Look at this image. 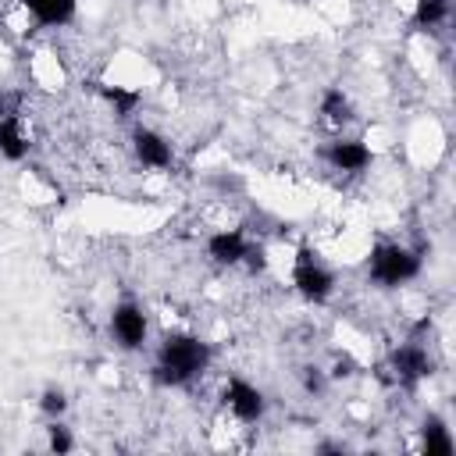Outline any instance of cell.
<instances>
[{"mask_svg": "<svg viewBox=\"0 0 456 456\" xmlns=\"http://www.w3.org/2000/svg\"><path fill=\"white\" fill-rule=\"evenodd\" d=\"M50 449H53V452H68V449H71V435H68V428H61V424L50 428Z\"/></svg>", "mask_w": 456, "mask_h": 456, "instance_id": "obj_17", "label": "cell"}, {"mask_svg": "<svg viewBox=\"0 0 456 456\" xmlns=\"http://www.w3.org/2000/svg\"><path fill=\"white\" fill-rule=\"evenodd\" d=\"M39 406H43L50 417H57V413H64L68 399H64V392H57V388H46V392H43V399H39Z\"/></svg>", "mask_w": 456, "mask_h": 456, "instance_id": "obj_16", "label": "cell"}, {"mask_svg": "<svg viewBox=\"0 0 456 456\" xmlns=\"http://www.w3.org/2000/svg\"><path fill=\"white\" fill-rule=\"evenodd\" d=\"M110 328L125 349H139L146 342V314L135 303H121L110 317Z\"/></svg>", "mask_w": 456, "mask_h": 456, "instance_id": "obj_4", "label": "cell"}, {"mask_svg": "<svg viewBox=\"0 0 456 456\" xmlns=\"http://www.w3.org/2000/svg\"><path fill=\"white\" fill-rule=\"evenodd\" d=\"M103 96H107V103H110L121 118L132 114L135 103H139V93H135V89H121V86H103Z\"/></svg>", "mask_w": 456, "mask_h": 456, "instance_id": "obj_15", "label": "cell"}, {"mask_svg": "<svg viewBox=\"0 0 456 456\" xmlns=\"http://www.w3.org/2000/svg\"><path fill=\"white\" fill-rule=\"evenodd\" d=\"M207 249H210V256H214L217 264H239V260L246 256L249 242L242 239V232H217V235H210Z\"/></svg>", "mask_w": 456, "mask_h": 456, "instance_id": "obj_9", "label": "cell"}, {"mask_svg": "<svg viewBox=\"0 0 456 456\" xmlns=\"http://www.w3.org/2000/svg\"><path fill=\"white\" fill-rule=\"evenodd\" d=\"M321 114H324L331 125L349 121V100L342 96V89H328V93L321 96Z\"/></svg>", "mask_w": 456, "mask_h": 456, "instance_id": "obj_13", "label": "cell"}, {"mask_svg": "<svg viewBox=\"0 0 456 456\" xmlns=\"http://www.w3.org/2000/svg\"><path fill=\"white\" fill-rule=\"evenodd\" d=\"M392 370H395V378H399L403 385H413L417 378L431 374V360H428L424 349H417V346H403V349L392 353Z\"/></svg>", "mask_w": 456, "mask_h": 456, "instance_id": "obj_6", "label": "cell"}, {"mask_svg": "<svg viewBox=\"0 0 456 456\" xmlns=\"http://www.w3.org/2000/svg\"><path fill=\"white\" fill-rule=\"evenodd\" d=\"M0 153H4L7 160H21V157L28 153V142H25L21 125H18V118H14V114L0 118Z\"/></svg>", "mask_w": 456, "mask_h": 456, "instance_id": "obj_11", "label": "cell"}, {"mask_svg": "<svg viewBox=\"0 0 456 456\" xmlns=\"http://www.w3.org/2000/svg\"><path fill=\"white\" fill-rule=\"evenodd\" d=\"M424 452L428 456H449L452 452V438L442 428V420H435V417L424 424Z\"/></svg>", "mask_w": 456, "mask_h": 456, "instance_id": "obj_12", "label": "cell"}, {"mask_svg": "<svg viewBox=\"0 0 456 456\" xmlns=\"http://www.w3.org/2000/svg\"><path fill=\"white\" fill-rule=\"evenodd\" d=\"M303 385H306V392H314V395H317V392L324 388V374H321V370H314V367H306V374H303Z\"/></svg>", "mask_w": 456, "mask_h": 456, "instance_id": "obj_18", "label": "cell"}, {"mask_svg": "<svg viewBox=\"0 0 456 456\" xmlns=\"http://www.w3.org/2000/svg\"><path fill=\"white\" fill-rule=\"evenodd\" d=\"M420 271V256L403 246H378L370 253V278L381 285H403Z\"/></svg>", "mask_w": 456, "mask_h": 456, "instance_id": "obj_2", "label": "cell"}, {"mask_svg": "<svg viewBox=\"0 0 456 456\" xmlns=\"http://www.w3.org/2000/svg\"><path fill=\"white\" fill-rule=\"evenodd\" d=\"M32 14H36V21H43V25H64L71 14H75V0H21Z\"/></svg>", "mask_w": 456, "mask_h": 456, "instance_id": "obj_10", "label": "cell"}, {"mask_svg": "<svg viewBox=\"0 0 456 456\" xmlns=\"http://www.w3.org/2000/svg\"><path fill=\"white\" fill-rule=\"evenodd\" d=\"M292 278H296V289L310 299V303H324L328 296H331V285H335V278L306 253V249H299V256H296V271H292Z\"/></svg>", "mask_w": 456, "mask_h": 456, "instance_id": "obj_3", "label": "cell"}, {"mask_svg": "<svg viewBox=\"0 0 456 456\" xmlns=\"http://www.w3.org/2000/svg\"><path fill=\"white\" fill-rule=\"evenodd\" d=\"M210 363L207 342L192 335H167L160 342V360H157V381L160 385H185Z\"/></svg>", "mask_w": 456, "mask_h": 456, "instance_id": "obj_1", "label": "cell"}, {"mask_svg": "<svg viewBox=\"0 0 456 456\" xmlns=\"http://www.w3.org/2000/svg\"><path fill=\"white\" fill-rule=\"evenodd\" d=\"M7 114H11V110H7V100L0 96V118H7Z\"/></svg>", "mask_w": 456, "mask_h": 456, "instance_id": "obj_19", "label": "cell"}, {"mask_svg": "<svg viewBox=\"0 0 456 456\" xmlns=\"http://www.w3.org/2000/svg\"><path fill=\"white\" fill-rule=\"evenodd\" d=\"M328 160L338 167V171H363L370 164V150L356 139H342V142H331L328 150Z\"/></svg>", "mask_w": 456, "mask_h": 456, "instance_id": "obj_8", "label": "cell"}, {"mask_svg": "<svg viewBox=\"0 0 456 456\" xmlns=\"http://www.w3.org/2000/svg\"><path fill=\"white\" fill-rule=\"evenodd\" d=\"M445 14H449V0H417V25L420 28L442 25Z\"/></svg>", "mask_w": 456, "mask_h": 456, "instance_id": "obj_14", "label": "cell"}, {"mask_svg": "<svg viewBox=\"0 0 456 456\" xmlns=\"http://www.w3.org/2000/svg\"><path fill=\"white\" fill-rule=\"evenodd\" d=\"M135 153H139V160L150 164V167H167V164H171V142H167L164 135L150 132V128H139V132H135Z\"/></svg>", "mask_w": 456, "mask_h": 456, "instance_id": "obj_7", "label": "cell"}, {"mask_svg": "<svg viewBox=\"0 0 456 456\" xmlns=\"http://www.w3.org/2000/svg\"><path fill=\"white\" fill-rule=\"evenodd\" d=\"M224 403L232 406V413L239 417V420H260L264 417V395H260V388H253L249 381H228V388H224Z\"/></svg>", "mask_w": 456, "mask_h": 456, "instance_id": "obj_5", "label": "cell"}]
</instances>
